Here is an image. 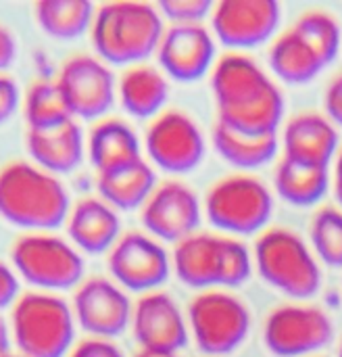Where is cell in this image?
<instances>
[{
    "mask_svg": "<svg viewBox=\"0 0 342 357\" xmlns=\"http://www.w3.org/2000/svg\"><path fill=\"white\" fill-rule=\"evenodd\" d=\"M17 59V38L10 27L0 23V73H6V69Z\"/></svg>",
    "mask_w": 342,
    "mask_h": 357,
    "instance_id": "37",
    "label": "cell"
},
{
    "mask_svg": "<svg viewBox=\"0 0 342 357\" xmlns=\"http://www.w3.org/2000/svg\"><path fill=\"white\" fill-rule=\"evenodd\" d=\"M107 268L121 289L142 295L157 291L173 270L165 247L140 230H130L119 236L107 253Z\"/></svg>",
    "mask_w": 342,
    "mask_h": 357,
    "instance_id": "13",
    "label": "cell"
},
{
    "mask_svg": "<svg viewBox=\"0 0 342 357\" xmlns=\"http://www.w3.org/2000/svg\"><path fill=\"white\" fill-rule=\"evenodd\" d=\"M67 357H125L123 351L109 339H98V337H88L73 345Z\"/></svg>",
    "mask_w": 342,
    "mask_h": 357,
    "instance_id": "34",
    "label": "cell"
},
{
    "mask_svg": "<svg viewBox=\"0 0 342 357\" xmlns=\"http://www.w3.org/2000/svg\"><path fill=\"white\" fill-rule=\"evenodd\" d=\"M339 128L324 113L316 111L293 115L280 136L282 157L326 167L339 153Z\"/></svg>",
    "mask_w": 342,
    "mask_h": 357,
    "instance_id": "19",
    "label": "cell"
},
{
    "mask_svg": "<svg viewBox=\"0 0 342 357\" xmlns=\"http://www.w3.org/2000/svg\"><path fill=\"white\" fill-rule=\"evenodd\" d=\"M10 337L25 357L69 356L75 339L73 310L54 293H23L10 310Z\"/></svg>",
    "mask_w": 342,
    "mask_h": 357,
    "instance_id": "5",
    "label": "cell"
},
{
    "mask_svg": "<svg viewBox=\"0 0 342 357\" xmlns=\"http://www.w3.org/2000/svg\"><path fill=\"white\" fill-rule=\"evenodd\" d=\"M259 276L293 299H309L322 287V268L313 249L288 228H265L253 251Z\"/></svg>",
    "mask_w": 342,
    "mask_h": 357,
    "instance_id": "6",
    "label": "cell"
},
{
    "mask_svg": "<svg viewBox=\"0 0 342 357\" xmlns=\"http://www.w3.org/2000/svg\"><path fill=\"white\" fill-rule=\"evenodd\" d=\"M332 186H334V195L336 201L341 203L342 207V146L336 155V163H334V174H332Z\"/></svg>",
    "mask_w": 342,
    "mask_h": 357,
    "instance_id": "38",
    "label": "cell"
},
{
    "mask_svg": "<svg viewBox=\"0 0 342 357\" xmlns=\"http://www.w3.org/2000/svg\"><path fill=\"white\" fill-rule=\"evenodd\" d=\"M134 357H178V356H173V354H157V351H144V349H140V351H138Z\"/></svg>",
    "mask_w": 342,
    "mask_h": 357,
    "instance_id": "39",
    "label": "cell"
},
{
    "mask_svg": "<svg viewBox=\"0 0 342 357\" xmlns=\"http://www.w3.org/2000/svg\"><path fill=\"white\" fill-rule=\"evenodd\" d=\"M293 27H297L316 46L328 65L334 63L342 48V27L334 15L326 10H307Z\"/></svg>",
    "mask_w": 342,
    "mask_h": 357,
    "instance_id": "31",
    "label": "cell"
},
{
    "mask_svg": "<svg viewBox=\"0 0 342 357\" xmlns=\"http://www.w3.org/2000/svg\"><path fill=\"white\" fill-rule=\"evenodd\" d=\"M213 146L217 155L234 167L240 169H257L274 161L280 151V136H247L226 128L224 123L215 121L211 132Z\"/></svg>",
    "mask_w": 342,
    "mask_h": 357,
    "instance_id": "27",
    "label": "cell"
},
{
    "mask_svg": "<svg viewBox=\"0 0 342 357\" xmlns=\"http://www.w3.org/2000/svg\"><path fill=\"white\" fill-rule=\"evenodd\" d=\"M201 218V199L190 186L180 180L157 184V188L140 209V222L144 230L157 241L176 245L196 232Z\"/></svg>",
    "mask_w": 342,
    "mask_h": 357,
    "instance_id": "16",
    "label": "cell"
},
{
    "mask_svg": "<svg viewBox=\"0 0 342 357\" xmlns=\"http://www.w3.org/2000/svg\"><path fill=\"white\" fill-rule=\"evenodd\" d=\"M86 153L98 172L142 159V144L136 130L121 117L98 119L86 138Z\"/></svg>",
    "mask_w": 342,
    "mask_h": 357,
    "instance_id": "25",
    "label": "cell"
},
{
    "mask_svg": "<svg viewBox=\"0 0 342 357\" xmlns=\"http://www.w3.org/2000/svg\"><path fill=\"white\" fill-rule=\"evenodd\" d=\"M157 188L155 167L146 159H136L96 174V190L117 211L142 209L153 190Z\"/></svg>",
    "mask_w": 342,
    "mask_h": 357,
    "instance_id": "23",
    "label": "cell"
},
{
    "mask_svg": "<svg viewBox=\"0 0 342 357\" xmlns=\"http://www.w3.org/2000/svg\"><path fill=\"white\" fill-rule=\"evenodd\" d=\"M330 167L301 163L282 157L276 165L274 186L276 192L295 207H311L320 203L330 188Z\"/></svg>",
    "mask_w": 342,
    "mask_h": 357,
    "instance_id": "26",
    "label": "cell"
},
{
    "mask_svg": "<svg viewBox=\"0 0 342 357\" xmlns=\"http://www.w3.org/2000/svg\"><path fill=\"white\" fill-rule=\"evenodd\" d=\"M253 255L240 238L213 232L190 234L176 245L171 257L178 280L201 293L244 284L253 274Z\"/></svg>",
    "mask_w": 342,
    "mask_h": 357,
    "instance_id": "4",
    "label": "cell"
},
{
    "mask_svg": "<svg viewBox=\"0 0 342 357\" xmlns=\"http://www.w3.org/2000/svg\"><path fill=\"white\" fill-rule=\"evenodd\" d=\"M207 220L228 236L261 234L274 215L270 186L249 174H234L217 180L205 197Z\"/></svg>",
    "mask_w": 342,
    "mask_h": 357,
    "instance_id": "7",
    "label": "cell"
},
{
    "mask_svg": "<svg viewBox=\"0 0 342 357\" xmlns=\"http://www.w3.org/2000/svg\"><path fill=\"white\" fill-rule=\"evenodd\" d=\"M130 326L144 351L178 356L188 345V322L176 299L163 291L146 293L136 301Z\"/></svg>",
    "mask_w": 342,
    "mask_h": 357,
    "instance_id": "17",
    "label": "cell"
},
{
    "mask_svg": "<svg viewBox=\"0 0 342 357\" xmlns=\"http://www.w3.org/2000/svg\"><path fill=\"white\" fill-rule=\"evenodd\" d=\"M75 322L90 337L115 339L132 324L134 305L113 278L90 276L79 282L71 303Z\"/></svg>",
    "mask_w": 342,
    "mask_h": 357,
    "instance_id": "15",
    "label": "cell"
},
{
    "mask_svg": "<svg viewBox=\"0 0 342 357\" xmlns=\"http://www.w3.org/2000/svg\"><path fill=\"white\" fill-rule=\"evenodd\" d=\"M150 165L167 174H190L205 159V136L199 123L184 111L171 109L157 115L144 134Z\"/></svg>",
    "mask_w": 342,
    "mask_h": 357,
    "instance_id": "12",
    "label": "cell"
},
{
    "mask_svg": "<svg viewBox=\"0 0 342 357\" xmlns=\"http://www.w3.org/2000/svg\"><path fill=\"white\" fill-rule=\"evenodd\" d=\"M334 339L332 318L316 305H280L265 318L263 341L278 357H305L324 349Z\"/></svg>",
    "mask_w": 342,
    "mask_h": 357,
    "instance_id": "11",
    "label": "cell"
},
{
    "mask_svg": "<svg viewBox=\"0 0 342 357\" xmlns=\"http://www.w3.org/2000/svg\"><path fill=\"white\" fill-rule=\"evenodd\" d=\"M117 98L127 115L155 119L169 98V77L148 63L130 65L117 79Z\"/></svg>",
    "mask_w": 342,
    "mask_h": 357,
    "instance_id": "22",
    "label": "cell"
},
{
    "mask_svg": "<svg viewBox=\"0 0 342 357\" xmlns=\"http://www.w3.org/2000/svg\"><path fill=\"white\" fill-rule=\"evenodd\" d=\"M163 19H169L171 25H192L203 23L211 17V0H163L157 4Z\"/></svg>",
    "mask_w": 342,
    "mask_h": 357,
    "instance_id": "32",
    "label": "cell"
},
{
    "mask_svg": "<svg viewBox=\"0 0 342 357\" xmlns=\"http://www.w3.org/2000/svg\"><path fill=\"white\" fill-rule=\"evenodd\" d=\"M23 117L27 130H42L75 119L54 79H36L23 96Z\"/></svg>",
    "mask_w": 342,
    "mask_h": 357,
    "instance_id": "29",
    "label": "cell"
},
{
    "mask_svg": "<svg viewBox=\"0 0 342 357\" xmlns=\"http://www.w3.org/2000/svg\"><path fill=\"white\" fill-rule=\"evenodd\" d=\"M23 105L21 90L15 77L8 73H0V126L6 123Z\"/></svg>",
    "mask_w": 342,
    "mask_h": 357,
    "instance_id": "33",
    "label": "cell"
},
{
    "mask_svg": "<svg viewBox=\"0 0 342 357\" xmlns=\"http://www.w3.org/2000/svg\"><path fill=\"white\" fill-rule=\"evenodd\" d=\"M54 82L75 119L98 121L107 117L117 98L113 69L90 52H75L65 59Z\"/></svg>",
    "mask_w": 342,
    "mask_h": 357,
    "instance_id": "10",
    "label": "cell"
},
{
    "mask_svg": "<svg viewBox=\"0 0 342 357\" xmlns=\"http://www.w3.org/2000/svg\"><path fill=\"white\" fill-rule=\"evenodd\" d=\"M10 261L25 282L40 291H67L84 280V257L65 238L50 232H25L10 245Z\"/></svg>",
    "mask_w": 342,
    "mask_h": 357,
    "instance_id": "8",
    "label": "cell"
},
{
    "mask_svg": "<svg viewBox=\"0 0 342 357\" xmlns=\"http://www.w3.org/2000/svg\"><path fill=\"white\" fill-rule=\"evenodd\" d=\"M165 25L157 4L102 2L90 27L92 48L107 65H138L157 52Z\"/></svg>",
    "mask_w": 342,
    "mask_h": 357,
    "instance_id": "3",
    "label": "cell"
},
{
    "mask_svg": "<svg viewBox=\"0 0 342 357\" xmlns=\"http://www.w3.org/2000/svg\"><path fill=\"white\" fill-rule=\"evenodd\" d=\"M71 199L63 182L31 161L0 167V215L27 232H50L67 222Z\"/></svg>",
    "mask_w": 342,
    "mask_h": 357,
    "instance_id": "2",
    "label": "cell"
},
{
    "mask_svg": "<svg viewBox=\"0 0 342 357\" xmlns=\"http://www.w3.org/2000/svg\"><path fill=\"white\" fill-rule=\"evenodd\" d=\"M25 149L31 163L59 176L77 169L86 155V138L77 119H67L52 128L27 130Z\"/></svg>",
    "mask_w": 342,
    "mask_h": 357,
    "instance_id": "21",
    "label": "cell"
},
{
    "mask_svg": "<svg viewBox=\"0 0 342 357\" xmlns=\"http://www.w3.org/2000/svg\"><path fill=\"white\" fill-rule=\"evenodd\" d=\"M309 238L313 253L322 264L330 268H342V209H318L311 218Z\"/></svg>",
    "mask_w": 342,
    "mask_h": 357,
    "instance_id": "30",
    "label": "cell"
},
{
    "mask_svg": "<svg viewBox=\"0 0 342 357\" xmlns=\"http://www.w3.org/2000/svg\"><path fill=\"white\" fill-rule=\"evenodd\" d=\"M96 6L88 0H40L33 15L40 29L54 40H75L90 31Z\"/></svg>",
    "mask_w": 342,
    "mask_h": 357,
    "instance_id": "28",
    "label": "cell"
},
{
    "mask_svg": "<svg viewBox=\"0 0 342 357\" xmlns=\"http://www.w3.org/2000/svg\"><path fill=\"white\" fill-rule=\"evenodd\" d=\"M19 299V276L17 272L0 261V310L13 305Z\"/></svg>",
    "mask_w": 342,
    "mask_h": 357,
    "instance_id": "36",
    "label": "cell"
},
{
    "mask_svg": "<svg viewBox=\"0 0 342 357\" xmlns=\"http://www.w3.org/2000/svg\"><path fill=\"white\" fill-rule=\"evenodd\" d=\"M161 71L178 82H196L215 65V36L203 23L169 25L157 48Z\"/></svg>",
    "mask_w": 342,
    "mask_h": 357,
    "instance_id": "18",
    "label": "cell"
},
{
    "mask_svg": "<svg viewBox=\"0 0 342 357\" xmlns=\"http://www.w3.org/2000/svg\"><path fill=\"white\" fill-rule=\"evenodd\" d=\"M188 324L196 347L205 356H230L251 333V312L236 295L213 289L190 301Z\"/></svg>",
    "mask_w": 342,
    "mask_h": 357,
    "instance_id": "9",
    "label": "cell"
},
{
    "mask_svg": "<svg viewBox=\"0 0 342 357\" xmlns=\"http://www.w3.org/2000/svg\"><path fill=\"white\" fill-rule=\"evenodd\" d=\"M0 357H25V356H21V354H10V351H8V354H4V356H0Z\"/></svg>",
    "mask_w": 342,
    "mask_h": 357,
    "instance_id": "40",
    "label": "cell"
},
{
    "mask_svg": "<svg viewBox=\"0 0 342 357\" xmlns=\"http://www.w3.org/2000/svg\"><path fill=\"white\" fill-rule=\"evenodd\" d=\"M282 6L276 0H219L211 10V31L228 48L242 52L274 38Z\"/></svg>",
    "mask_w": 342,
    "mask_h": 357,
    "instance_id": "14",
    "label": "cell"
},
{
    "mask_svg": "<svg viewBox=\"0 0 342 357\" xmlns=\"http://www.w3.org/2000/svg\"><path fill=\"white\" fill-rule=\"evenodd\" d=\"M65 228L71 245L88 255L109 253L123 234L117 209L100 197H81L75 201L69 209Z\"/></svg>",
    "mask_w": 342,
    "mask_h": 357,
    "instance_id": "20",
    "label": "cell"
},
{
    "mask_svg": "<svg viewBox=\"0 0 342 357\" xmlns=\"http://www.w3.org/2000/svg\"><path fill=\"white\" fill-rule=\"evenodd\" d=\"M324 109H326V117L336 128H342V71H339L326 86Z\"/></svg>",
    "mask_w": 342,
    "mask_h": 357,
    "instance_id": "35",
    "label": "cell"
},
{
    "mask_svg": "<svg viewBox=\"0 0 342 357\" xmlns=\"http://www.w3.org/2000/svg\"><path fill=\"white\" fill-rule=\"evenodd\" d=\"M217 121L226 128L263 138L276 136L284 119V94L270 73L247 52H224L211 69Z\"/></svg>",
    "mask_w": 342,
    "mask_h": 357,
    "instance_id": "1",
    "label": "cell"
},
{
    "mask_svg": "<svg viewBox=\"0 0 342 357\" xmlns=\"http://www.w3.org/2000/svg\"><path fill=\"white\" fill-rule=\"evenodd\" d=\"M267 61L272 71L293 86L309 84L328 67L326 59L297 27H288L274 38L267 50Z\"/></svg>",
    "mask_w": 342,
    "mask_h": 357,
    "instance_id": "24",
    "label": "cell"
},
{
    "mask_svg": "<svg viewBox=\"0 0 342 357\" xmlns=\"http://www.w3.org/2000/svg\"><path fill=\"white\" fill-rule=\"evenodd\" d=\"M339 357H342V341H341V347H339Z\"/></svg>",
    "mask_w": 342,
    "mask_h": 357,
    "instance_id": "41",
    "label": "cell"
}]
</instances>
